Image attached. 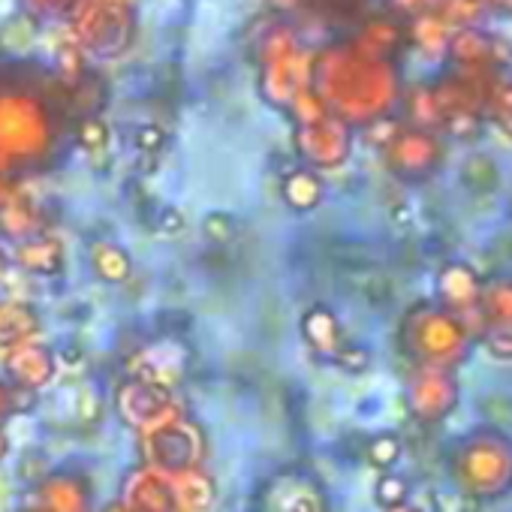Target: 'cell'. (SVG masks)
Listing matches in <instances>:
<instances>
[{
  "label": "cell",
  "mask_w": 512,
  "mask_h": 512,
  "mask_svg": "<svg viewBox=\"0 0 512 512\" xmlns=\"http://www.w3.org/2000/svg\"><path fill=\"white\" fill-rule=\"evenodd\" d=\"M446 55L464 70L470 82L476 76H488V70L494 67H506L512 61V46L497 34H485L479 28H458L449 40Z\"/></svg>",
  "instance_id": "1"
},
{
  "label": "cell",
  "mask_w": 512,
  "mask_h": 512,
  "mask_svg": "<svg viewBox=\"0 0 512 512\" xmlns=\"http://www.w3.org/2000/svg\"><path fill=\"white\" fill-rule=\"evenodd\" d=\"M404 37L407 34L392 19H374V22H368L359 31L353 49L362 52V55H368V58H374V61H386V55L398 52V46L404 43Z\"/></svg>",
  "instance_id": "2"
},
{
  "label": "cell",
  "mask_w": 512,
  "mask_h": 512,
  "mask_svg": "<svg viewBox=\"0 0 512 512\" xmlns=\"http://www.w3.org/2000/svg\"><path fill=\"white\" fill-rule=\"evenodd\" d=\"M452 25L440 16V13H422L416 19H410L407 25V40L425 52V55H440L449 49V40H452Z\"/></svg>",
  "instance_id": "3"
},
{
  "label": "cell",
  "mask_w": 512,
  "mask_h": 512,
  "mask_svg": "<svg viewBox=\"0 0 512 512\" xmlns=\"http://www.w3.org/2000/svg\"><path fill=\"white\" fill-rule=\"evenodd\" d=\"M10 362H13V365H19V362H22V368H13V374H16L25 386L46 383V380H49V374H52V362H49V356H46L40 347L28 344V341L16 344V350H13V359H10Z\"/></svg>",
  "instance_id": "4"
},
{
  "label": "cell",
  "mask_w": 512,
  "mask_h": 512,
  "mask_svg": "<svg viewBox=\"0 0 512 512\" xmlns=\"http://www.w3.org/2000/svg\"><path fill=\"white\" fill-rule=\"evenodd\" d=\"M94 269L100 278L106 281H124L130 275V260H127V253L109 241H100L94 247Z\"/></svg>",
  "instance_id": "5"
},
{
  "label": "cell",
  "mask_w": 512,
  "mask_h": 512,
  "mask_svg": "<svg viewBox=\"0 0 512 512\" xmlns=\"http://www.w3.org/2000/svg\"><path fill=\"white\" fill-rule=\"evenodd\" d=\"M22 263L34 272H55L61 266V247L55 241H31L22 250Z\"/></svg>",
  "instance_id": "6"
},
{
  "label": "cell",
  "mask_w": 512,
  "mask_h": 512,
  "mask_svg": "<svg viewBox=\"0 0 512 512\" xmlns=\"http://www.w3.org/2000/svg\"><path fill=\"white\" fill-rule=\"evenodd\" d=\"M485 4H491V0H446L440 16L458 31V28H473V22L482 16Z\"/></svg>",
  "instance_id": "7"
},
{
  "label": "cell",
  "mask_w": 512,
  "mask_h": 512,
  "mask_svg": "<svg viewBox=\"0 0 512 512\" xmlns=\"http://www.w3.org/2000/svg\"><path fill=\"white\" fill-rule=\"evenodd\" d=\"M79 142H82L88 151H100V148H106V142H109V130H106V124H103L100 118H85V121H82V127H79Z\"/></svg>",
  "instance_id": "8"
},
{
  "label": "cell",
  "mask_w": 512,
  "mask_h": 512,
  "mask_svg": "<svg viewBox=\"0 0 512 512\" xmlns=\"http://www.w3.org/2000/svg\"><path fill=\"white\" fill-rule=\"evenodd\" d=\"M136 145L145 148V151H157L163 145V130L160 127H151V124L139 127L136 130Z\"/></svg>",
  "instance_id": "9"
},
{
  "label": "cell",
  "mask_w": 512,
  "mask_h": 512,
  "mask_svg": "<svg viewBox=\"0 0 512 512\" xmlns=\"http://www.w3.org/2000/svg\"><path fill=\"white\" fill-rule=\"evenodd\" d=\"M494 7H500V10H506V13H512V0H491Z\"/></svg>",
  "instance_id": "10"
},
{
  "label": "cell",
  "mask_w": 512,
  "mask_h": 512,
  "mask_svg": "<svg viewBox=\"0 0 512 512\" xmlns=\"http://www.w3.org/2000/svg\"><path fill=\"white\" fill-rule=\"evenodd\" d=\"M10 407V395H7V389H0V410H7Z\"/></svg>",
  "instance_id": "11"
},
{
  "label": "cell",
  "mask_w": 512,
  "mask_h": 512,
  "mask_svg": "<svg viewBox=\"0 0 512 512\" xmlns=\"http://www.w3.org/2000/svg\"><path fill=\"white\" fill-rule=\"evenodd\" d=\"M4 452H7V440H4V437H0V455H4Z\"/></svg>",
  "instance_id": "12"
}]
</instances>
